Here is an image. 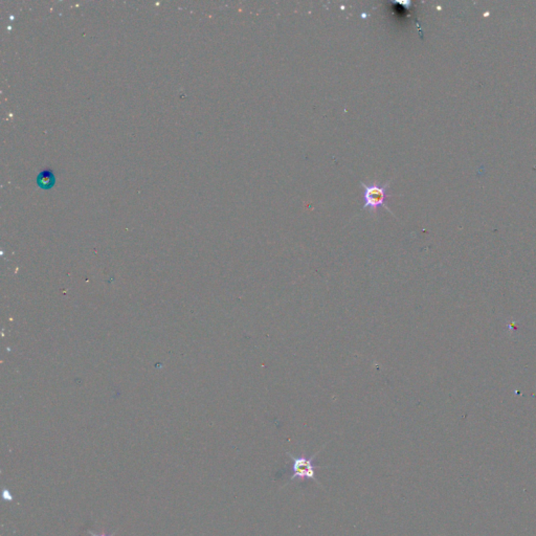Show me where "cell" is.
Masks as SVG:
<instances>
[{
	"label": "cell",
	"mask_w": 536,
	"mask_h": 536,
	"mask_svg": "<svg viewBox=\"0 0 536 536\" xmlns=\"http://www.w3.org/2000/svg\"><path fill=\"white\" fill-rule=\"evenodd\" d=\"M36 182L39 188L45 190V191L53 188L56 185V176H54L53 170L45 169L40 171V173L37 176Z\"/></svg>",
	"instance_id": "3"
},
{
	"label": "cell",
	"mask_w": 536,
	"mask_h": 536,
	"mask_svg": "<svg viewBox=\"0 0 536 536\" xmlns=\"http://www.w3.org/2000/svg\"><path fill=\"white\" fill-rule=\"evenodd\" d=\"M89 535L91 536H115V532L112 533V535H106V533H101V535H97V533L93 532V531L88 530Z\"/></svg>",
	"instance_id": "4"
},
{
	"label": "cell",
	"mask_w": 536,
	"mask_h": 536,
	"mask_svg": "<svg viewBox=\"0 0 536 536\" xmlns=\"http://www.w3.org/2000/svg\"><path fill=\"white\" fill-rule=\"evenodd\" d=\"M389 184L390 182H387L385 186H381V185L377 184H361V187H363V209H369L371 212H376L377 209L385 208V210L391 212L390 209L385 206V202H387L385 200L389 198V195H388Z\"/></svg>",
	"instance_id": "2"
},
{
	"label": "cell",
	"mask_w": 536,
	"mask_h": 536,
	"mask_svg": "<svg viewBox=\"0 0 536 536\" xmlns=\"http://www.w3.org/2000/svg\"><path fill=\"white\" fill-rule=\"evenodd\" d=\"M325 446H326V444L322 446L319 452L315 453L311 457H296L293 454H291V453H286L287 456L291 458V461H293V464H291V474L289 477V483L295 482V481L302 482V481L311 480L322 488V484L317 480V470H320V468L327 467V466L315 465V458L319 456L320 453L324 450Z\"/></svg>",
	"instance_id": "1"
}]
</instances>
